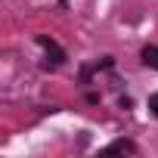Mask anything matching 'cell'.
Returning <instances> with one entry per match:
<instances>
[{"instance_id": "obj_1", "label": "cell", "mask_w": 158, "mask_h": 158, "mask_svg": "<svg viewBox=\"0 0 158 158\" xmlns=\"http://www.w3.org/2000/svg\"><path fill=\"white\" fill-rule=\"evenodd\" d=\"M37 44H40V47L47 50V56H50V59H47V65H50V68H56V65H62V59H65V53H62V50L56 47V40H50L47 34H40V37H37Z\"/></svg>"}, {"instance_id": "obj_2", "label": "cell", "mask_w": 158, "mask_h": 158, "mask_svg": "<svg viewBox=\"0 0 158 158\" xmlns=\"http://www.w3.org/2000/svg\"><path fill=\"white\" fill-rule=\"evenodd\" d=\"M106 152H109V155H115V152H127V155H133V152H136V146H133L130 139H115V143H109V146H106Z\"/></svg>"}, {"instance_id": "obj_3", "label": "cell", "mask_w": 158, "mask_h": 158, "mask_svg": "<svg viewBox=\"0 0 158 158\" xmlns=\"http://www.w3.org/2000/svg\"><path fill=\"white\" fill-rule=\"evenodd\" d=\"M139 59H143V65H149V68H158V47H146V50L139 53Z\"/></svg>"}, {"instance_id": "obj_4", "label": "cell", "mask_w": 158, "mask_h": 158, "mask_svg": "<svg viewBox=\"0 0 158 158\" xmlns=\"http://www.w3.org/2000/svg\"><path fill=\"white\" fill-rule=\"evenodd\" d=\"M149 112L158 118V93H152V96H149Z\"/></svg>"}]
</instances>
